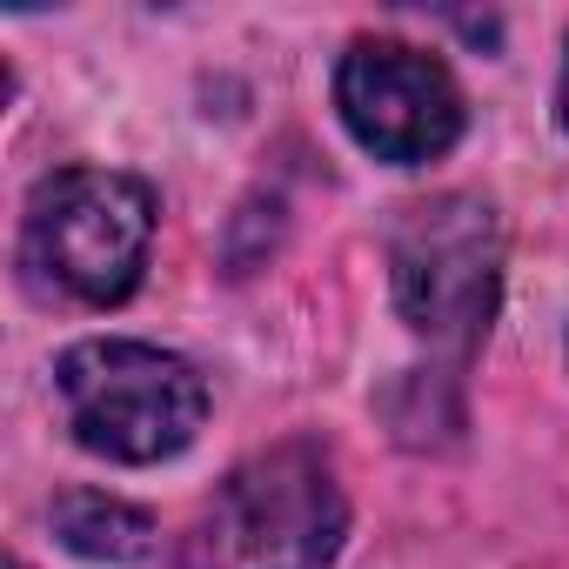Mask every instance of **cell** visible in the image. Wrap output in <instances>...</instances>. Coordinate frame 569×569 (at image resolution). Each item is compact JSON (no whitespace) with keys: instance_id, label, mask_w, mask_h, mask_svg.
<instances>
[{"instance_id":"6da1fadb","label":"cell","mask_w":569,"mask_h":569,"mask_svg":"<svg viewBox=\"0 0 569 569\" xmlns=\"http://www.w3.org/2000/svg\"><path fill=\"white\" fill-rule=\"evenodd\" d=\"M349 496L316 442H274L234 462L181 536V569H329Z\"/></svg>"},{"instance_id":"7a4b0ae2","label":"cell","mask_w":569,"mask_h":569,"mask_svg":"<svg viewBox=\"0 0 569 569\" xmlns=\"http://www.w3.org/2000/svg\"><path fill=\"white\" fill-rule=\"evenodd\" d=\"M61 416L88 456L108 462H168L181 456L201 422H208V382L188 356L128 342V336H94L74 342L54 362Z\"/></svg>"},{"instance_id":"3957f363","label":"cell","mask_w":569,"mask_h":569,"mask_svg":"<svg viewBox=\"0 0 569 569\" xmlns=\"http://www.w3.org/2000/svg\"><path fill=\"white\" fill-rule=\"evenodd\" d=\"M154 241V194L121 168H61L41 174L21 214V261L48 289L114 309L141 289Z\"/></svg>"},{"instance_id":"277c9868","label":"cell","mask_w":569,"mask_h":569,"mask_svg":"<svg viewBox=\"0 0 569 569\" xmlns=\"http://www.w3.org/2000/svg\"><path fill=\"white\" fill-rule=\"evenodd\" d=\"M396 309L422 342L476 349L502 302V221L476 194L416 201L389 234Z\"/></svg>"},{"instance_id":"5b68a950","label":"cell","mask_w":569,"mask_h":569,"mask_svg":"<svg viewBox=\"0 0 569 569\" xmlns=\"http://www.w3.org/2000/svg\"><path fill=\"white\" fill-rule=\"evenodd\" d=\"M336 108H342V128L376 161H396V168L449 154L462 141V128H469L456 74L429 48L396 41V34H362L342 54V68H336Z\"/></svg>"},{"instance_id":"8992f818","label":"cell","mask_w":569,"mask_h":569,"mask_svg":"<svg viewBox=\"0 0 569 569\" xmlns=\"http://www.w3.org/2000/svg\"><path fill=\"white\" fill-rule=\"evenodd\" d=\"M48 522L88 562H148L154 556V536H161L148 509H134V502H121L108 489H68V496H54Z\"/></svg>"},{"instance_id":"52a82bcc","label":"cell","mask_w":569,"mask_h":569,"mask_svg":"<svg viewBox=\"0 0 569 569\" xmlns=\"http://www.w3.org/2000/svg\"><path fill=\"white\" fill-rule=\"evenodd\" d=\"M556 121L569 128V61H562V88H556Z\"/></svg>"},{"instance_id":"ba28073f","label":"cell","mask_w":569,"mask_h":569,"mask_svg":"<svg viewBox=\"0 0 569 569\" xmlns=\"http://www.w3.org/2000/svg\"><path fill=\"white\" fill-rule=\"evenodd\" d=\"M8 569H28V562H21V556H14V562H8Z\"/></svg>"}]
</instances>
